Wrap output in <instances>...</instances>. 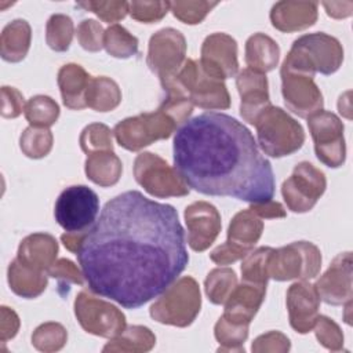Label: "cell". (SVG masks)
I'll return each instance as SVG.
<instances>
[{
	"instance_id": "cell-1",
	"label": "cell",
	"mask_w": 353,
	"mask_h": 353,
	"mask_svg": "<svg viewBox=\"0 0 353 353\" xmlns=\"http://www.w3.org/2000/svg\"><path fill=\"white\" fill-rule=\"evenodd\" d=\"M76 255L90 291L127 309L160 296L189 262L176 210L137 190L105 204Z\"/></svg>"
},
{
	"instance_id": "cell-2",
	"label": "cell",
	"mask_w": 353,
	"mask_h": 353,
	"mask_svg": "<svg viewBox=\"0 0 353 353\" xmlns=\"http://www.w3.org/2000/svg\"><path fill=\"white\" fill-rule=\"evenodd\" d=\"M174 165L189 188L207 196L252 204L269 201L274 194L269 160L251 131L225 113L199 114L176 130Z\"/></svg>"
},
{
	"instance_id": "cell-3",
	"label": "cell",
	"mask_w": 353,
	"mask_h": 353,
	"mask_svg": "<svg viewBox=\"0 0 353 353\" xmlns=\"http://www.w3.org/2000/svg\"><path fill=\"white\" fill-rule=\"evenodd\" d=\"M165 95L186 97L193 106L207 110L228 109L230 95L223 81L208 76L199 61L188 58L179 72L168 81L161 83Z\"/></svg>"
},
{
	"instance_id": "cell-4",
	"label": "cell",
	"mask_w": 353,
	"mask_h": 353,
	"mask_svg": "<svg viewBox=\"0 0 353 353\" xmlns=\"http://www.w3.org/2000/svg\"><path fill=\"white\" fill-rule=\"evenodd\" d=\"M343 61V48L338 39L325 33H309L298 37L287 54L283 68L314 76L335 73Z\"/></svg>"
},
{
	"instance_id": "cell-5",
	"label": "cell",
	"mask_w": 353,
	"mask_h": 353,
	"mask_svg": "<svg viewBox=\"0 0 353 353\" xmlns=\"http://www.w3.org/2000/svg\"><path fill=\"white\" fill-rule=\"evenodd\" d=\"M258 145L270 157H284L299 150L305 142L302 125L287 112L266 106L255 119Z\"/></svg>"
},
{
	"instance_id": "cell-6",
	"label": "cell",
	"mask_w": 353,
	"mask_h": 353,
	"mask_svg": "<svg viewBox=\"0 0 353 353\" xmlns=\"http://www.w3.org/2000/svg\"><path fill=\"white\" fill-rule=\"evenodd\" d=\"M200 307L201 292L199 283L190 276H183L152 303L149 313L153 320L161 324L188 327L197 317Z\"/></svg>"
},
{
	"instance_id": "cell-7",
	"label": "cell",
	"mask_w": 353,
	"mask_h": 353,
	"mask_svg": "<svg viewBox=\"0 0 353 353\" xmlns=\"http://www.w3.org/2000/svg\"><path fill=\"white\" fill-rule=\"evenodd\" d=\"M178 127L175 119L160 105L154 112L119 121L113 128V135L121 148L137 152L154 141L170 138Z\"/></svg>"
},
{
	"instance_id": "cell-8",
	"label": "cell",
	"mask_w": 353,
	"mask_h": 353,
	"mask_svg": "<svg viewBox=\"0 0 353 353\" xmlns=\"http://www.w3.org/2000/svg\"><path fill=\"white\" fill-rule=\"evenodd\" d=\"M321 268V252L310 241H295L273 248L268 259L269 279L277 281L310 280Z\"/></svg>"
},
{
	"instance_id": "cell-9",
	"label": "cell",
	"mask_w": 353,
	"mask_h": 353,
	"mask_svg": "<svg viewBox=\"0 0 353 353\" xmlns=\"http://www.w3.org/2000/svg\"><path fill=\"white\" fill-rule=\"evenodd\" d=\"M134 176L145 192L159 199L189 194V186L178 171L150 152H142L135 157Z\"/></svg>"
},
{
	"instance_id": "cell-10",
	"label": "cell",
	"mask_w": 353,
	"mask_h": 353,
	"mask_svg": "<svg viewBox=\"0 0 353 353\" xmlns=\"http://www.w3.org/2000/svg\"><path fill=\"white\" fill-rule=\"evenodd\" d=\"M99 212L97 193L84 185L66 188L57 199L54 215L66 232H87Z\"/></svg>"
},
{
	"instance_id": "cell-11",
	"label": "cell",
	"mask_w": 353,
	"mask_h": 353,
	"mask_svg": "<svg viewBox=\"0 0 353 353\" xmlns=\"http://www.w3.org/2000/svg\"><path fill=\"white\" fill-rule=\"evenodd\" d=\"M263 232V221L250 208L237 212L228 228V240L211 251L216 265H230L254 250Z\"/></svg>"
},
{
	"instance_id": "cell-12",
	"label": "cell",
	"mask_w": 353,
	"mask_h": 353,
	"mask_svg": "<svg viewBox=\"0 0 353 353\" xmlns=\"http://www.w3.org/2000/svg\"><path fill=\"white\" fill-rule=\"evenodd\" d=\"M74 314L81 328L97 336L114 338L125 328V316L120 309L87 291L77 294Z\"/></svg>"
},
{
	"instance_id": "cell-13",
	"label": "cell",
	"mask_w": 353,
	"mask_h": 353,
	"mask_svg": "<svg viewBox=\"0 0 353 353\" xmlns=\"http://www.w3.org/2000/svg\"><path fill=\"white\" fill-rule=\"evenodd\" d=\"M309 131L314 142L316 157L327 167L338 168L346 160L343 123L327 110H319L307 117Z\"/></svg>"
},
{
	"instance_id": "cell-14",
	"label": "cell",
	"mask_w": 353,
	"mask_h": 353,
	"mask_svg": "<svg viewBox=\"0 0 353 353\" xmlns=\"http://www.w3.org/2000/svg\"><path fill=\"white\" fill-rule=\"evenodd\" d=\"M327 188L325 175L309 161H302L294 167L290 178L281 185L283 199L292 212L310 211Z\"/></svg>"
},
{
	"instance_id": "cell-15",
	"label": "cell",
	"mask_w": 353,
	"mask_h": 353,
	"mask_svg": "<svg viewBox=\"0 0 353 353\" xmlns=\"http://www.w3.org/2000/svg\"><path fill=\"white\" fill-rule=\"evenodd\" d=\"M186 40L183 34L172 28L156 32L149 40L146 63L156 73L160 83L171 80L186 61Z\"/></svg>"
},
{
	"instance_id": "cell-16",
	"label": "cell",
	"mask_w": 353,
	"mask_h": 353,
	"mask_svg": "<svg viewBox=\"0 0 353 353\" xmlns=\"http://www.w3.org/2000/svg\"><path fill=\"white\" fill-rule=\"evenodd\" d=\"M280 76L281 94L288 110L302 119L323 110V94L313 80L314 76L285 68L280 69Z\"/></svg>"
},
{
	"instance_id": "cell-17",
	"label": "cell",
	"mask_w": 353,
	"mask_h": 353,
	"mask_svg": "<svg viewBox=\"0 0 353 353\" xmlns=\"http://www.w3.org/2000/svg\"><path fill=\"white\" fill-rule=\"evenodd\" d=\"M199 62L203 70L216 80L223 81L234 77L239 69L236 40L221 32L207 36L201 46Z\"/></svg>"
},
{
	"instance_id": "cell-18",
	"label": "cell",
	"mask_w": 353,
	"mask_h": 353,
	"mask_svg": "<svg viewBox=\"0 0 353 353\" xmlns=\"http://www.w3.org/2000/svg\"><path fill=\"white\" fill-rule=\"evenodd\" d=\"M314 288L320 299L328 305H345L352 301V252L338 254L327 272L316 281Z\"/></svg>"
},
{
	"instance_id": "cell-19",
	"label": "cell",
	"mask_w": 353,
	"mask_h": 353,
	"mask_svg": "<svg viewBox=\"0 0 353 353\" xmlns=\"http://www.w3.org/2000/svg\"><path fill=\"white\" fill-rule=\"evenodd\" d=\"M188 243L193 251H205L221 232V215L207 201H194L185 208Z\"/></svg>"
},
{
	"instance_id": "cell-20",
	"label": "cell",
	"mask_w": 353,
	"mask_h": 353,
	"mask_svg": "<svg viewBox=\"0 0 353 353\" xmlns=\"http://www.w3.org/2000/svg\"><path fill=\"white\" fill-rule=\"evenodd\" d=\"M320 296L313 284L296 281L287 290V309L290 325L299 334L313 330L320 309Z\"/></svg>"
},
{
	"instance_id": "cell-21",
	"label": "cell",
	"mask_w": 353,
	"mask_h": 353,
	"mask_svg": "<svg viewBox=\"0 0 353 353\" xmlns=\"http://www.w3.org/2000/svg\"><path fill=\"white\" fill-rule=\"evenodd\" d=\"M236 85L241 98L240 114L247 123L254 124L258 114L270 105L268 79L265 73L245 68L237 74Z\"/></svg>"
},
{
	"instance_id": "cell-22",
	"label": "cell",
	"mask_w": 353,
	"mask_h": 353,
	"mask_svg": "<svg viewBox=\"0 0 353 353\" xmlns=\"http://www.w3.org/2000/svg\"><path fill=\"white\" fill-rule=\"evenodd\" d=\"M265 294L266 285L243 281L240 285H236L225 302L222 316L234 324L250 325L265 299Z\"/></svg>"
},
{
	"instance_id": "cell-23",
	"label": "cell",
	"mask_w": 353,
	"mask_h": 353,
	"mask_svg": "<svg viewBox=\"0 0 353 353\" xmlns=\"http://www.w3.org/2000/svg\"><path fill=\"white\" fill-rule=\"evenodd\" d=\"M317 6L314 1H279L270 10V22L284 33L303 30L317 21Z\"/></svg>"
},
{
	"instance_id": "cell-24",
	"label": "cell",
	"mask_w": 353,
	"mask_h": 353,
	"mask_svg": "<svg viewBox=\"0 0 353 353\" xmlns=\"http://www.w3.org/2000/svg\"><path fill=\"white\" fill-rule=\"evenodd\" d=\"M58 243L48 233H33L26 236L19 247L17 259L36 270L47 272L55 262Z\"/></svg>"
},
{
	"instance_id": "cell-25",
	"label": "cell",
	"mask_w": 353,
	"mask_h": 353,
	"mask_svg": "<svg viewBox=\"0 0 353 353\" xmlns=\"http://www.w3.org/2000/svg\"><path fill=\"white\" fill-rule=\"evenodd\" d=\"M91 76L77 63L63 65L58 72V85L62 97V102L66 108L80 110L87 108L85 92L90 84Z\"/></svg>"
},
{
	"instance_id": "cell-26",
	"label": "cell",
	"mask_w": 353,
	"mask_h": 353,
	"mask_svg": "<svg viewBox=\"0 0 353 353\" xmlns=\"http://www.w3.org/2000/svg\"><path fill=\"white\" fill-rule=\"evenodd\" d=\"M280 58L279 44L265 33H255L245 43V63L248 69L266 73L273 70Z\"/></svg>"
},
{
	"instance_id": "cell-27",
	"label": "cell",
	"mask_w": 353,
	"mask_h": 353,
	"mask_svg": "<svg viewBox=\"0 0 353 353\" xmlns=\"http://www.w3.org/2000/svg\"><path fill=\"white\" fill-rule=\"evenodd\" d=\"M84 171L91 182L102 188H109L119 182L123 164L113 150H102L87 156Z\"/></svg>"
},
{
	"instance_id": "cell-28",
	"label": "cell",
	"mask_w": 353,
	"mask_h": 353,
	"mask_svg": "<svg viewBox=\"0 0 353 353\" xmlns=\"http://www.w3.org/2000/svg\"><path fill=\"white\" fill-rule=\"evenodd\" d=\"M32 30L25 19H14L3 28L0 36V55L7 62L22 61L30 47Z\"/></svg>"
},
{
	"instance_id": "cell-29",
	"label": "cell",
	"mask_w": 353,
	"mask_h": 353,
	"mask_svg": "<svg viewBox=\"0 0 353 353\" xmlns=\"http://www.w3.org/2000/svg\"><path fill=\"white\" fill-rule=\"evenodd\" d=\"M7 274L10 288L17 295L28 299L41 295L48 283L46 272L26 266L17 258L10 263Z\"/></svg>"
},
{
	"instance_id": "cell-30",
	"label": "cell",
	"mask_w": 353,
	"mask_h": 353,
	"mask_svg": "<svg viewBox=\"0 0 353 353\" xmlns=\"http://www.w3.org/2000/svg\"><path fill=\"white\" fill-rule=\"evenodd\" d=\"M156 345L154 334L143 325L125 327L119 335L110 338L103 346V352H149Z\"/></svg>"
},
{
	"instance_id": "cell-31",
	"label": "cell",
	"mask_w": 353,
	"mask_h": 353,
	"mask_svg": "<svg viewBox=\"0 0 353 353\" xmlns=\"http://www.w3.org/2000/svg\"><path fill=\"white\" fill-rule=\"evenodd\" d=\"M87 106L97 112H110L119 106L121 102V91L119 84L106 77H91L87 92H85Z\"/></svg>"
},
{
	"instance_id": "cell-32",
	"label": "cell",
	"mask_w": 353,
	"mask_h": 353,
	"mask_svg": "<svg viewBox=\"0 0 353 353\" xmlns=\"http://www.w3.org/2000/svg\"><path fill=\"white\" fill-rule=\"evenodd\" d=\"M236 285L237 276L230 268L212 269L204 280L205 294L214 305H225Z\"/></svg>"
},
{
	"instance_id": "cell-33",
	"label": "cell",
	"mask_w": 353,
	"mask_h": 353,
	"mask_svg": "<svg viewBox=\"0 0 353 353\" xmlns=\"http://www.w3.org/2000/svg\"><path fill=\"white\" fill-rule=\"evenodd\" d=\"M23 113L32 127L48 128L58 120L59 106L47 95H36L26 102Z\"/></svg>"
},
{
	"instance_id": "cell-34",
	"label": "cell",
	"mask_w": 353,
	"mask_h": 353,
	"mask_svg": "<svg viewBox=\"0 0 353 353\" xmlns=\"http://www.w3.org/2000/svg\"><path fill=\"white\" fill-rule=\"evenodd\" d=\"M103 48L114 58H130L138 52V39L119 23L110 25L103 34Z\"/></svg>"
},
{
	"instance_id": "cell-35",
	"label": "cell",
	"mask_w": 353,
	"mask_h": 353,
	"mask_svg": "<svg viewBox=\"0 0 353 353\" xmlns=\"http://www.w3.org/2000/svg\"><path fill=\"white\" fill-rule=\"evenodd\" d=\"M215 339L219 342L218 352H244V342L248 336V325L234 324L219 317L214 327Z\"/></svg>"
},
{
	"instance_id": "cell-36",
	"label": "cell",
	"mask_w": 353,
	"mask_h": 353,
	"mask_svg": "<svg viewBox=\"0 0 353 353\" xmlns=\"http://www.w3.org/2000/svg\"><path fill=\"white\" fill-rule=\"evenodd\" d=\"M74 33L73 21L65 14H54L47 21L46 41L57 52H63L70 47Z\"/></svg>"
},
{
	"instance_id": "cell-37",
	"label": "cell",
	"mask_w": 353,
	"mask_h": 353,
	"mask_svg": "<svg viewBox=\"0 0 353 353\" xmlns=\"http://www.w3.org/2000/svg\"><path fill=\"white\" fill-rule=\"evenodd\" d=\"M272 250V247H259L244 256V261L241 263L243 281L268 285V259Z\"/></svg>"
},
{
	"instance_id": "cell-38",
	"label": "cell",
	"mask_w": 353,
	"mask_h": 353,
	"mask_svg": "<svg viewBox=\"0 0 353 353\" xmlns=\"http://www.w3.org/2000/svg\"><path fill=\"white\" fill-rule=\"evenodd\" d=\"M19 146L22 153L30 159L46 157L52 148V134L48 128L30 125L22 132Z\"/></svg>"
},
{
	"instance_id": "cell-39",
	"label": "cell",
	"mask_w": 353,
	"mask_h": 353,
	"mask_svg": "<svg viewBox=\"0 0 353 353\" xmlns=\"http://www.w3.org/2000/svg\"><path fill=\"white\" fill-rule=\"evenodd\" d=\"M68 332L62 324L48 321L39 325L32 335V345L40 352H57L65 346Z\"/></svg>"
},
{
	"instance_id": "cell-40",
	"label": "cell",
	"mask_w": 353,
	"mask_h": 353,
	"mask_svg": "<svg viewBox=\"0 0 353 353\" xmlns=\"http://www.w3.org/2000/svg\"><path fill=\"white\" fill-rule=\"evenodd\" d=\"M110 128L102 123H92L84 127L80 134V146L84 153L91 154L102 150H113Z\"/></svg>"
},
{
	"instance_id": "cell-41",
	"label": "cell",
	"mask_w": 353,
	"mask_h": 353,
	"mask_svg": "<svg viewBox=\"0 0 353 353\" xmlns=\"http://www.w3.org/2000/svg\"><path fill=\"white\" fill-rule=\"evenodd\" d=\"M218 6V1H170V11L172 15L183 23L197 25L207 14Z\"/></svg>"
},
{
	"instance_id": "cell-42",
	"label": "cell",
	"mask_w": 353,
	"mask_h": 353,
	"mask_svg": "<svg viewBox=\"0 0 353 353\" xmlns=\"http://www.w3.org/2000/svg\"><path fill=\"white\" fill-rule=\"evenodd\" d=\"M317 341L328 350L338 352L343 347V334L339 325L327 316H317L313 325Z\"/></svg>"
},
{
	"instance_id": "cell-43",
	"label": "cell",
	"mask_w": 353,
	"mask_h": 353,
	"mask_svg": "<svg viewBox=\"0 0 353 353\" xmlns=\"http://www.w3.org/2000/svg\"><path fill=\"white\" fill-rule=\"evenodd\" d=\"M79 7L94 12L103 22L113 23L123 19L128 14V3L110 0V1H80Z\"/></svg>"
},
{
	"instance_id": "cell-44",
	"label": "cell",
	"mask_w": 353,
	"mask_h": 353,
	"mask_svg": "<svg viewBox=\"0 0 353 353\" xmlns=\"http://www.w3.org/2000/svg\"><path fill=\"white\" fill-rule=\"evenodd\" d=\"M170 11V1H130L128 14L135 21L154 23Z\"/></svg>"
},
{
	"instance_id": "cell-45",
	"label": "cell",
	"mask_w": 353,
	"mask_h": 353,
	"mask_svg": "<svg viewBox=\"0 0 353 353\" xmlns=\"http://www.w3.org/2000/svg\"><path fill=\"white\" fill-rule=\"evenodd\" d=\"M103 34L105 30L102 25L95 19L81 21L76 30L79 44L90 52H97L103 48Z\"/></svg>"
},
{
	"instance_id": "cell-46",
	"label": "cell",
	"mask_w": 353,
	"mask_h": 353,
	"mask_svg": "<svg viewBox=\"0 0 353 353\" xmlns=\"http://www.w3.org/2000/svg\"><path fill=\"white\" fill-rule=\"evenodd\" d=\"M48 276L57 279L59 281V285L62 284H77L81 285L84 283V274L80 272V269L69 259L61 258L54 262V265L47 270Z\"/></svg>"
},
{
	"instance_id": "cell-47",
	"label": "cell",
	"mask_w": 353,
	"mask_h": 353,
	"mask_svg": "<svg viewBox=\"0 0 353 353\" xmlns=\"http://www.w3.org/2000/svg\"><path fill=\"white\" fill-rule=\"evenodd\" d=\"M290 347H291L290 339L284 334L279 331H270L255 338L252 342L251 350L254 353H263V352L285 353L290 350Z\"/></svg>"
},
{
	"instance_id": "cell-48",
	"label": "cell",
	"mask_w": 353,
	"mask_h": 353,
	"mask_svg": "<svg viewBox=\"0 0 353 353\" xmlns=\"http://www.w3.org/2000/svg\"><path fill=\"white\" fill-rule=\"evenodd\" d=\"M23 95L14 87H1V116L6 119H15L25 110Z\"/></svg>"
},
{
	"instance_id": "cell-49",
	"label": "cell",
	"mask_w": 353,
	"mask_h": 353,
	"mask_svg": "<svg viewBox=\"0 0 353 353\" xmlns=\"http://www.w3.org/2000/svg\"><path fill=\"white\" fill-rule=\"evenodd\" d=\"M0 313V341L1 343H6L8 339L17 335L19 330V317L7 306H1Z\"/></svg>"
},
{
	"instance_id": "cell-50",
	"label": "cell",
	"mask_w": 353,
	"mask_h": 353,
	"mask_svg": "<svg viewBox=\"0 0 353 353\" xmlns=\"http://www.w3.org/2000/svg\"><path fill=\"white\" fill-rule=\"evenodd\" d=\"M251 211H254L258 216L262 219H273V218H284L285 216V210L284 207L273 200L265 201V203H252L248 207Z\"/></svg>"
},
{
	"instance_id": "cell-51",
	"label": "cell",
	"mask_w": 353,
	"mask_h": 353,
	"mask_svg": "<svg viewBox=\"0 0 353 353\" xmlns=\"http://www.w3.org/2000/svg\"><path fill=\"white\" fill-rule=\"evenodd\" d=\"M321 4L325 8L327 15L331 18L342 19L352 15L353 1H323Z\"/></svg>"
},
{
	"instance_id": "cell-52",
	"label": "cell",
	"mask_w": 353,
	"mask_h": 353,
	"mask_svg": "<svg viewBox=\"0 0 353 353\" xmlns=\"http://www.w3.org/2000/svg\"><path fill=\"white\" fill-rule=\"evenodd\" d=\"M87 232H66L61 236V241L63 243V245L72 251V252H77L84 236Z\"/></svg>"
}]
</instances>
